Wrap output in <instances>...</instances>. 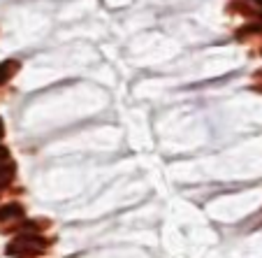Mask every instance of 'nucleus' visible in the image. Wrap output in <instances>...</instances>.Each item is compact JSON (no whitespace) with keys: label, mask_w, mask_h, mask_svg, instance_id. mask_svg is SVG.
<instances>
[{"label":"nucleus","mask_w":262,"mask_h":258,"mask_svg":"<svg viewBox=\"0 0 262 258\" xmlns=\"http://www.w3.org/2000/svg\"><path fill=\"white\" fill-rule=\"evenodd\" d=\"M12 177H14V163H12L10 156H7V149L0 147V189H3Z\"/></svg>","instance_id":"f03ea898"},{"label":"nucleus","mask_w":262,"mask_h":258,"mask_svg":"<svg viewBox=\"0 0 262 258\" xmlns=\"http://www.w3.org/2000/svg\"><path fill=\"white\" fill-rule=\"evenodd\" d=\"M45 240L37 237V235H21L16 237L12 244H7V256L14 258H33L45 249Z\"/></svg>","instance_id":"f257e3e1"},{"label":"nucleus","mask_w":262,"mask_h":258,"mask_svg":"<svg viewBox=\"0 0 262 258\" xmlns=\"http://www.w3.org/2000/svg\"><path fill=\"white\" fill-rule=\"evenodd\" d=\"M255 3H257V5H260V7H262V0H255Z\"/></svg>","instance_id":"423d86ee"},{"label":"nucleus","mask_w":262,"mask_h":258,"mask_svg":"<svg viewBox=\"0 0 262 258\" xmlns=\"http://www.w3.org/2000/svg\"><path fill=\"white\" fill-rule=\"evenodd\" d=\"M16 70H19V63H16V61H5V63H0V84L10 82V77L14 75Z\"/></svg>","instance_id":"20e7f679"},{"label":"nucleus","mask_w":262,"mask_h":258,"mask_svg":"<svg viewBox=\"0 0 262 258\" xmlns=\"http://www.w3.org/2000/svg\"><path fill=\"white\" fill-rule=\"evenodd\" d=\"M24 216V207L16 203L12 205H5V207H0V221H10V219H19Z\"/></svg>","instance_id":"7ed1b4c3"},{"label":"nucleus","mask_w":262,"mask_h":258,"mask_svg":"<svg viewBox=\"0 0 262 258\" xmlns=\"http://www.w3.org/2000/svg\"><path fill=\"white\" fill-rule=\"evenodd\" d=\"M3 133H5V124H3V119H0V137H3Z\"/></svg>","instance_id":"39448f33"}]
</instances>
